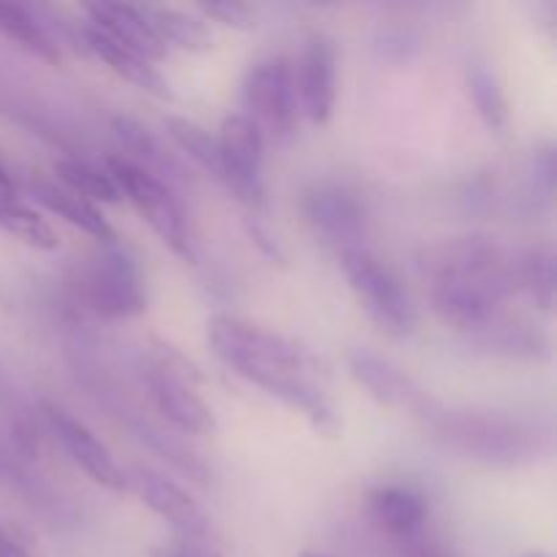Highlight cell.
<instances>
[{
	"label": "cell",
	"instance_id": "obj_22",
	"mask_svg": "<svg viewBox=\"0 0 557 557\" xmlns=\"http://www.w3.org/2000/svg\"><path fill=\"white\" fill-rule=\"evenodd\" d=\"M517 288L533 299L542 310L555 305V248L553 243H539L517 256Z\"/></svg>",
	"mask_w": 557,
	"mask_h": 557
},
{
	"label": "cell",
	"instance_id": "obj_28",
	"mask_svg": "<svg viewBox=\"0 0 557 557\" xmlns=\"http://www.w3.org/2000/svg\"><path fill=\"white\" fill-rule=\"evenodd\" d=\"M161 557H215L205 547V542H177L174 547L163 549Z\"/></svg>",
	"mask_w": 557,
	"mask_h": 557
},
{
	"label": "cell",
	"instance_id": "obj_27",
	"mask_svg": "<svg viewBox=\"0 0 557 557\" xmlns=\"http://www.w3.org/2000/svg\"><path fill=\"white\" fill-rule=\"evenodd\" d=\"M199 9L210 20H218L226 27H237V30H250L256 25V11L245 3H234V0H226V3H207L199 5Z\"/></svg>",
	"mask_w": 557,
	"mask_h": 557
},
{
	"label": "cell",
	"instance_id": "obj_20",
	"mask_svg": "<svg viewBox=\"0 0 557 557\" xmlns=\"http://www.w3.org/2000/svg\"><path fill=\"white\" fill-rule=\"evenodd\" d=\"M141 14L152 25L156 36L166 49H183V52H207L212 47L210 27L201 16L188 11L172 9V5H141Z\"/></svg>",
	"mask_w": 557,
	"mask_h": 557
},
{
	"label": "cell",
	"instance_id": "obj_26",
	"mask_svg": "<svg viewBox=\"0 0 557 557\" xmlns=\"http://www.w3.org/2000/svg\"><path fill=\"white\" fill-rule=\"evenodd\" d=\"M54 174H58L60 185L79 194L87 201H103V205H117L120 196L117 185H114L112 174L107 169H96L85 161H58L54 163Z\"/></svg>",
	"mask_w": 557,
	"mask_h": 557
},
{
	"label": "cell",
	"instance_id": "obj_9",
	"mask_svg": "<svg viewBox=\"0 0 557 557\" xmlns=\"http://www.w3.org/2000/svg\"><path fill=\"white\" fill-rule=\"evenodd\" d=\"M87 305L103 319H134L145 313L147 292L136 261L117 245H103L85 275Z\"/></svg>",
	"mask_w": 557,
	"mask_h": 557
},
{
	"label": "cell",
	"instance_id": "obj_12",
	"mask_svg": "<svg viewBox=\"0 0 557 557\" xmlns=\"http://www.w3.org/2000/svg\"><path fill=\"white\" fill-rule=\"evenodd\" d=\"M125 482L139 495L141 504L152 515L166 520L185 542H207L210 520H207L205 509L180 484H174L172 479L161 476L156 471H145V468H136L131 476H125Z\"/></svg>",
	"mask_w": 557,
	"mask_h": 557
},
{
	"label": "cell",
	"instance_id": "obj_17",
	"mask_svg": "<svg viewBox=\"0 0 557 557\" xmlns=\"http://www.w3.org/2000/svg\"><path fill=\"white\" fill-rule=\"evenodd\" d=\"M373 520L400 544L413 542L428 525V500L406 484H384L368 498Z\"/></svg>",
	"mask_w": 557,
	"mask_h": 557
},
{
	"label": "cell",
	"instance_id": "obj_15",
	"mask_svg": "<svg viewBox=\"0 0 557 557\" xmlns=\"http://www.w3.org/2000/svg\"><path fill=\"white\" fill-rule=\"evenodd\" d=\"M87 14H90V25L96 30H101L103 36L112 38V41L123 44L131 52L141 54L147 60H163L169 54V49L163 47L161 38L156 36L152 25L147 22V16L141 14V5H128V3H92L87 5Z\"/></svg>",
	"mask_w": 557,
	"mask_h": 557
},
{
	"label": "cell",
	"instance_id": "obj_5",
	"mask_svg": "<svg viewBox=\"0 0 557 557\" xmlns=\"http://www.w3.org/2000/svg\"><path fill=\"white\" fill-rule=\"evenodd\" d=\"M243 114L261 131L264 139L270 136L277 145L294 139L299 128V103L292 63L281 54H272L250 65L243 82Z\"/></svg>",
	"mask_w": 557,
	"mask_h": 557
},
{
	"label": "cell",
	"instance_id": "obj_6",
	"mask_svg": "<svg viewBox=\"0 0 557 557\" xmlns=\"http://www.w3.org/2000/svg\"><path fill=\"white\" fill-rule=\"evenodd\" d=\"M428 417L433 419L435 433L446 444L476 457V460L515 466V462L533 455V433L522 428V424L511 422V419L471 411H428Z\"/></svg>",
	"mask_w": 557,
	"mask_h": 557
},
{
	"label": "cell",
	"instance_id": "obj_14",
	"mask_svg": "<svg viewBox=\"0 0 557 557\" xmlns=\"http://www.w3.org/2000/svg\"><path fill=\"white\" fill-rule=\"evenodd\" d=\"M348 370L357 379V384H362L368 389V395L373 400H379L381 406L389 408H403V411H419L428 413L430 403L428 395L408 379L406 373L395 368L386 359L375 357V354L357 348V351L348 354Z\"/></svg>",
	"mask_w": 557,
	"mask_h": 557
},
{
	"label": "cell",
	"instance_id": "obj_33",
	"mask_svg": "<svg viewBox=\"0 0 557 557\" xmlns=\"http://www.w3.org/2000/svg\"><path fill=\"white\" fill-rule=\"evenodd\" d=\"M520 557H553V555H547V553H542V549H531V553H522Z\"/></svg>",
	"mask_w": 557,
	"mask_h": 557
},
{
	"label": "cell",
	"instance_id": "obj_1",
	"mask_svg": "<svg viewBox=\"0 0 557 557\" xmlns=\"http://www.w3.org/2000/svg\"><path fill=\"white\" fill-rule=\"evenodd\" d=\"M430 305L446 326L479 335L500 319L517 288V259L495 237L471 234L435 243L419 256Z\"/></svg>",
	"mask_w": 557,
	"mask_h": 557
},
{
	"label": "cell",
	"instance_id": "obj_8",
	"mask_svg": "<svg viewBox=\"0 0 557 557\" xmlns=\"http://www.w3.org/2000/svg\"><path fill=\"white\" fill-rule=\"evenodd\" d=\"M302 215L315 237L337 250V256L346 250L364 248L362 239L368 234V210L359 199L357 190L343 183H315L302 196Z\"/></svg>",
	"mask_w": 557,
	"mask_h": 557
},
{
	"label": "cell",
	"instance_id": "obj_30",
	"mask_svg": "<svg viewBox=\"0 0 557 557\" xmlns=\"http://www.w3.org/2000/svg\"><path fill=\"white\" fill-rule=\"evenodd\" d=\"M0 557H33V555L22 547L20 539L11 536V533L0 525Z\"/></svg>",
	"mask_w": 557,
	"mask_h": 557
},
{
	"label": "cell",
	"instance_id": "obj_7",
	"mask_svg": "<svg viewBox=\"0 0 557 557\" xmlns=\"http://www.w3.org/2000/svg\"><path fill=\"white\" fill-rule=\"evenodd\" d=\"M107 172L112 174L120 196H125L136 207V212L147 221V226L161 237V243L180 259L196 261L188 221H185V210L180 205L177 194L169 185H163L161 180L125 163L123 158H109Z\"/></svg>",
	"mask_w": 557,
	"mask_h": 557
},
{
	"label": "cell",
	"instance_id": "obj_32",
	"mask_svg": "<svg viewBox=\"0 0 557 557\" xmlns=\"http://www.w3.org/2000/svg\"><path fill=\"white\" fill-rule=\"evenodd\" d=\"M14 199H20V196H16V188H14V180H11L9 172L0 166V205H5V201H14Z\"/></svg>",
	"mask_w": 557,
	"mask_h": 557
},
{
	"label": "cell",
	"instance_id": "obj_23",
	"mask_svg": "<svg viewBox=\"0 0 557 557\" xmlns=\"http://www.w3.org/2000/svg\"><path fill=\"white\" fill-rule=\"evenodd\" d=\"M0 33H3L9 41L20 44L25 52L36 54V58L49 60V63H58L60 49L54 44V38L49 36L47 27L36 20L27 9L11 3H0Z\"/></svg>",
	"mask_w": 557,
	"mask_h": 557
},
{
	"label": "cell",
	"instance_id": "obj_16",
	"mask_svg": "<svg viewBox=\"0 0 557 557\" xmlns=\"http://www.w3.org/2000/svg\"><path fill=\"white\" fill-rule=\"evenodd\" d=\"M112 134L120 147V156L125 163L136 166L139 172L150 174V177L161 180L163 185L172 188L174 183L183 180V166L177 158L163 147V141L152 134L150 128L134 117H114L112 120Z\"/></svg>",
	"mask_w": 557,
	"mask_h": 557
},
{
	"label": "cell",
	"instance_id": "obj_21",
	"mask_svg": "<svg viewBox=\"0 0 557 557\" xmlns=\"http://www.w3.org/2000/svg\"><path fill=\"white\" fill-rule=\"evenodd\" d=\"M163 128H166L169 139H172L190 161L199 163L215 183L226 185V163H223L221 145H218V139L210 131L185 117H166Z\"/></svg>",
	"mask_w": 557,
	"mask_h": 557
},
{
	"label": "cell",
	"instance_id": "obj_10",
	"mask_svg": "<svg viewBox=\"0 0 557 557\" xmlns=\"http://www.w3.org/2000/svg\"><path fill=\"white\" fill-rule=\"evenodd\" d=\"M226 163V185L223 188L256 212L264 207V136L245 114H228L215 136Z\"/></svg>",
	"mask_w": 557,
	"mask_h": 557
},
{
	"label": "cell",
	"instance_id": "obj_31",
	"mask_svg": "<svg viewBox=\"0 0 557 557\" xmlns=\"http://www.w3.org/2000/svg\"><path fill=\"white\" fill-rule=\"evenodd\" d=\"M403 547H406V557H444L441 553H435L433 547L424 544V533L419 539H413V542H406Z\"/></svg>",
	"mask_w": 557,
	"mask_h": 557
},
{
	"label": "cell",
	"instance_id": "obj_11",
	"mask_svg": "<svg viewBox=\"0 0 557 557\" xmlns=\"http://www.w3.org/2000/svg\"><path fill=\"white\" fill-rule=\"evenodd\" d=\"M335 65L337 58L332 41L321 33H313L299 52L297 69H292L299 114H305L313 125L330 123L332 109H335Z\"/></svg>",
	"mask_w": 557,
	"mask_h": 557
},
{
	"label": "cell",
	"instance_id": "obj_24",
	"mask_svg": "<svg viewBox=\"0 0 557 557\" xmlns=\"http://www.w3.org/2000/svg\"><path fill=\"white\" fill-rule=\"evenodd\" d=\"M0 228L38 250H54L60 245L58 234L49 226L47 218L38 210H33L30 205H25L22 199L0 205Z\"/></svg>",
	"mask_w": 557,
	"mask_h": 557
},
{
	"label": "cell",
	"instance_id": "obj_29",
	"mask_svg": "<svg viewBox=\"0 0 557 557\" xmlns=\"http://www.w3.org/2000/svg\"><path fill=\"white\" fill-rule=\"evenodd\" d=\"M536 172L542 174L547 190H553L555 188V152H553V147L536 152Z\"/></svg>",
	"mask_w": 557,
	"mask_h": 557
},
{
	"label": "cell",
	"instance_id": "obj_2",
	"mask_svg": "<svg viewBox=\"0 0 557 557\" xmlns=\"http://www.w3.org/2000/svg\"><path fill=\"white\" fill-rule=\"evenodd\" d=\"M207 337L218 357L237 375L261 386L272 379H324V362L308 346L275 330L237 319L212 315Z\"/></svg>",
	"mask_w": 557,
	"mask_h": 557
},
{
	"label": "cell",
	"instance_id": "obj_25",
	"mask_svg": "<svg viewBox=\"0 0 557 557\" xmlns=\"http://www.w3.org/2000/svg\"><path fill=\"white\" fill-rule=\"evenodd\" d=\"M468 90H471L473 107L487 128L504 131L509 125V103H506L504 87L487 63H473L468 69Z\"/></svg>",
	"mask_w": 557,
	"mask_h": 557
},
{
	"label": "cell",
	"instance_id": "obj_3",
	"mask_svg": "<svg viewBox=\"0 0 557 557\" xmlns=\"http://www.w3.org/2000/svg\"><path fill=\"white\" fill-rule=\"evenodd\" d=\"M341 270L364 313L392 337H408L417 326V308L400 277L368 248L341 253Z\"/></svg>",
	"mask_w": 557,
	"mask_h": 557
},
{
	"label": "cell",
	"instance_id": "obj_19",
	"mask_svg": "<svg viewBox=\"0 0 557 557\" xmlns=\"http://www.w3.org/2000/svg\"><path fill=\"white\" fill-rule=\"evenodd\" d=\"M33 199L38 201L41 207H47L49 212H54L58 218H63L65 223L71 226L82 228L85 234H90L92 239H98L101 245H114L117 234L114 228L109 226V221L103 218V212L98 210L92 201L82 199L79 194L69 190L65 185L58 183H47V180H36L30 185Z\"/></svg>",
	"mask_w": 557,
	"mask_h": 557
},
{
	"label": "cell",
	"instance_id": "obj_18",
	"mask_svg": "<svg viewBox=\"0 0 557 557\" xmlns=\"http://www.w3.org/2000/svg\"><path fill=\"white\" fill-rule=\"evenodd\" d=\"M82 41H85V47L90 49L96 58H101L103 63L109 65V69L114 71L117 76H123L125 82H131L134 87H139V90L150 92V96L156 98H172V90H169V82L163 79L161 71L152 65V60L141 58V54L131 52V49H125L123 44L112 41V38L103 36L101 30H96V27L87 22L85 27H82Z\"/></svg>",
	"mask_w": 557,
	"mask_h": 557
},
{
	"label": "cell",
	"instance_id": "obj_4",
	"mask_svg": "<svg viewBox=\"0 0 557 557\" xmlns=\"http://www.w3.org/2000/svg\"><path fill=\"white\" fill-rule=\"evenodd\" d=\"M201 381L199 368L174 351L172 346L158 343L156 359L147 370V386L156 400L158 411L169 419L177 430L190 435H212L218 422L212 408L207 406L205 397L196 392Z\"/></svg>",
	"mask_w": 557,
	"mask_h": 557
},
{
	"label": "cell",
	"instance_id": "obj_13",
	"mask_svg": "<svg viewBox=\"0 0 557 557\" xmlns=\"http://www.w3.org/2000/svg\"><path fill=\"white\" fill-rule=\"evenodd\" d=\"M47 413V422L52 428V433L58 435L60 446L65 449V455L87 473L96 484L112 490V493H123L128 490L125 482V473L120 471V466L114 462L112 451L101 444V441L92 435V430H87L79 419H74L71 413H65L58 406H44Z\"/></svg>",
	"mask_w": 557,
	"mask_h": 557
}]
</instances>
